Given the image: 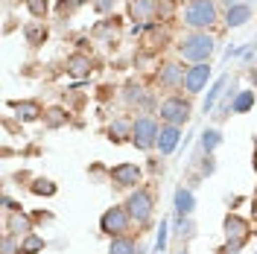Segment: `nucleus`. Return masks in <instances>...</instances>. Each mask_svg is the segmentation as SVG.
<instances>
[{"label": "nucleus", "mask_w": 257, "mask_h": 254, "mask_svg": "<svg viewBox=\"0 0 257 254\" xmlns=\"http://www.w3.org/2000/svg\"><path fill=\"white\" fill-rule=\"evenodd\" d=\"M222 21V6L216 0H187L181 6V24L196 32H210Z\"/></svg>", "instance_id": "f257e3e1"}, {"label": "nucleus", "mask_w": 257, "mask_h": 254, "mask_svg": "<svg viewBox=\"0 0 257 254\" xmlns=\"http://www.w3.org/2000/svg\"><path fill=\"white\" fill-rule=\"evenodd\" d=\"M176 50H178V56H181V62L202 64V62H210V56L216 53V38H213L210 32L187 30V32L178 35Z\"/></svg>", "instance_id": "f03ea898"}, {"label": "nucleus", "mask_w": 257, "mask_h": 254, "mask_svg": "<svg viewBox=\"0 0 257 254\" xmlns=\"http://www.w3.org/2000/svg\"><path fill=\"white\" fill-rule=\"evenodd\" d=\"M158 117H161V123H170V126H187L190 123V117H193V102H190V96H167V99H161L158 102Z\"/></svg>", "instance_id": "7ed1b4c3"}, {"label": "nucleus", "mask_w": 257, "mask_h": 254, "mask_svg": "<svg viewBox=\"0 0 257 254\" xmlns=\"http://www.w3.org/2000/svg\"><path fill=\"white\" fill-rule=\"evenodd\" d=\"M158 132H161V123L155 114H141V117H135V123H132V143L138 146V149H155V143H158Z\"/></svg>", "instance_id": "20e7f679"}, {"label": "nucleus", "mask_w": 257, "mask_h": 254, "mask_svg": "<svg viewBox=\"0 0 257 254\" xmlns=\"http://www.w3.org/2000/svg\"><path fill=\"white\" fill-rule=\"evenodd\" d=\"M126 210H128V216H132V222L149 225L152 216H155V199H152V193L146 190V187L132 190L126 199Z\"/></svg>", "instance_id": "39448f33"}, {"label": "nucleus", "mask_w": 257, "mask_h": 254, "mask_svg": "<svg viewBox=\"0 0 257 254\" xmlns=\"http://www.w3.org/2000/svg\"><path fill=\"white\" fill-rule=\"evenodd\" d=\"M128 228H132V216H128L126 205H114L108 207L102 216H99V231L105 234V237H126Z\"/></svg>", "instance_id": "423d86ee"}, {"label": "nucleus", "mask_w": 257, "mask_h": 254, "mask_svg": "<svg viewBox=\"0 0 257 254\" xmlns=\"http://www.w3.org/2000/svg\"><path fill=\"white\" fill-rule=\"evenodd\" d=\"M222 228H225V239H228V245H225L222 254H237L242 245H245L248 234H251V225L245 222L242 216H237V213H228Z\"/></svg>", "instance_id": "0eeeda50"}, {"label": "nucleus", "mask_w": 257, "mask_h": 254, "mask_svg": "<svg viewBox=\"0 0 257 254\" xmlns=\"http://www.w3.org/2000/svg\"><path fill=\"white\" fill-rule=\"evenodd\" d=\"M184 76H187V67L181 62H161L158 70H155V82H158L164 91L184 88Z\"/></svg>", "instance_id": "6e6552de"}, {"label": "nucleus", "mask_w": 257, "mask_h": 254, "mask_svg": "<svg viewBox=\"0 0 257 254\" xmlns=\"http://www.w3.org/2000/svg\"><path fill=\"white\" fill-rule=\"evenodd\" d=\"M210 76H213V67H210V62L190 64V67H187V76H184V94H187V96L202 94V91L208 88Z\"/></svg>", "instance_id": "1a4fd4ad"}, {"label": "nucleus", "mask_w": 257, "mask_h": 254, "mask_svg": "<svg viewBox=\"0 0 257 254\" xmlns=\"http://www.w3.org/2000/svg\"><path fill=\"white\" fill-rule=\"evenodd\" d=\"M111 184L117 187V190H132V187H138L141 184V175H144V170L138 167V164H128V161H123V164H117V167H111Z\"/></svg>", "instance_id": "9d476101"}, {"label": "nucleus", "mask_w": 257, "mask_h": 254, "mask_svg": "<svg viewBox=\"0 0 257 254\" xmlns=\"http://www.w3.org/2000/svg\"><path fill=\"white\" fill-rule=\"evenodd\" d=\"M128 15L141 27H149L161 18V0H128Z\"/></svg>", "instance_id": "9b49d317"}, {"label": "nucleus", "mask_w": 257, "mask_h": 254, "mask_svg": "<svg viewBox=\"0 0 257 254\" xmlns=\"http://www.w3.org/2000/svg\"><path fill=\"white\" fill-rule=\"evenodd\" d=\"M120 96H123V102H126L128 108H138V114H146L152 105H155L152 91H146L144 85H126Z\"/></svg>", "instance_id": "f8f14e48"}, {"label": "nucleus", "mask_w": 257, "mask_h": 254, "mask_svg": "<svg viewBox=\"0 0 257 254\" xmlns=\"http://www.w3.org/2000/svg\"><path fill=\"white\" fill-rule=\"evenodd\" d=\"M35 231V222H32L30 213H24V210H12L9 216H6V234H15L18 239H24L27 234Z\"/></svg>", "instance_id": "ddd939ff"}, {"label": "nucleus", "mask_w": 257, "mask_h": 254, "mask_svg": "<svg viewBox=\"0 0 257 254\" xmlns=\"http://www.w3.org/2000/svg\"><path fill=\"white\" fill-rule=\"evenodd\" d=\"M178 143H181V129L178 126H170V123H161V132H158V143H155V149H158L161 155H173L178 149Z\"/></svg>", "instance_id": "4468645a"}, {"label": "nucleus", "mask_w": 257, "mask_h": 254, "mask_svg": "<svg viewBox=\"0 0 257 254\" xmlns=\"http://www.w3.org/2000/svg\"><path fill=\"white\" fill-rule=\"evenodd\" d=\"M67 73L73 76V79H85V76H91V70H94V59L88 56V53H70L67 56Z\"/></svg>", "instance_id": "2eb2a0df"}, {"label": "nucleus", "mask_w": 257, "mask_h": 254, "mask_svg": "<svg viewBox=\"0 0 257 254\" xmlns=\"http://www.w3.org/2000/svg\"><path fill=\"white\" fill-rule=\"evenodd\" d=\"M251 3H240V6H231V9H225L222 15V24L228 27V30H240V27H245L248 21H251Z\"/></svg>", "instance_id": "dca6fc26"}, {"label": "nucleus", "mask_w": 257, "mask_h": 254, "mask_svg": "<svg viewBox=\"0 0 257 254\" xmlns=\"http://www.w3.org/2000/svg\"><path fill=\"white\" fill-rule=\"evenodd\" d=\"M12 111L21 123H35V120H41L44 117V108L35 102V99H15L12 102Z\"/></svg>", "instance_id": "f3484780"}, {"label": "nucleus", "mask_w": 257, "mask_h": 254, "mask_svg": "<svg viewBox=\"0 0 257 254\" xmlns=\"http://www.w3.org/2000/svg\"><path fill=\"white\" fill-rule=\"evenodd\" d=\"M228 82H231V76L225 73V76H219V79H216L213 85H210L208 96H205V102H202V111H205V114H213V108H216V102L222 99L225 88H228Z\"/></svg>", "instance_id": "a211bd4d"}, {"label": "nucleus", "mask_w": 257, "mask_h": 254, "mask_svg": "<svg viewBox=\"0 0 257 254\" xmlns=\"http://www.w3.org/2000/svg\"><path fill=\"white\" fill-rule=\"evenodd\" d=\"M173 205H176V216H190L196 210V196H193L190 187H178Z\"/></svg>", "instance_id": "6ab92c4d"}, {"label": "nucleus", "mask_w": 257, "mask_h": 254, "mask_svg": "<svg viewBox=\"0 0 257 254\" xmlns=\"http://www.w3.org/2000/svg\"><path fill=\"white\" fill-rule=\"evenodd\" d=\"M44 126L47 129H64L67 123H70V114L64 111L62 105H53V108H44Z\"/></svg>", "instance_id": "aec40b11"}, {"label": "nucleus", "mask_w": 257, "mask_h": 254, "mask_svg": "<svg viewBox=\"0 0 257 254\" xmlns=\"http://www.w3.org/2000/svg\"><path fill=\"white\" fill-rule=\"evenodd\" d=\"M219 143H222V132H219V129H205L202 138H199V152L213 155V152L219 149Z\"/></svg>", "instance_id": "412c9836"}, {"label": "nucleus", "mask_w": 257, "mask_h": 254, "mask_svg": "<svg viewBox=\"0 0 257 254\" xmlns=\"http://www.w3.org/2000/svg\"><path fill=\"white\" fill-rule=\"evenodd\" d=\"M132 123L135 120H126V117H117L111 126H108V141L114 143H123L126 138H132Z\"/></svg>", "instance_id": "4be33fe9"}, {"label": "nucleus", "mask_w": 257, "mask_h": 254, "mask_svg": "<svg viewBox=\"0 0 257 254\" xmlns=\"http://www.w3.org/2000/svg\"><path fill=\"white\" fill-rule=\"evenodd\" d=\"M24 38H27V44H32V47L44 44V38H47L44 21H32V24H27V27H24Z\"/></svg>", "instance_id": "5701e85b"}, {"label": "nucleus", "mask_w": 257, "mask_h": 254, "mask_svg": "<svg viewBox=\"0 0 257 254\" xmlns=\"http://www.w3.org/2000/svg\"><path fill=\"white\" fill-rule=\"evenodd\" d=\"M108 254H141V248H138V242H135V237H114L111 245H108Z\"/></svg>", "instance_id": "b1692460"}, {"label": "nucleus", "mask_w": 257, "mask_h": 254, "mask_svg": "<svg viewBox=\"0 0 257 254\" xmlns=\"http://www.w3.org/2000/svg\"><path fill=\"white\" fill-rule=\"evenodd\" d=\"M254 88H248V91H240V94L234 96V102H231V111L234 114H245L254 108Z\"/></svg>", "instance_id": "393cba45"}, {"label": "nucleus", "mask_w": 257, "mask_h": 254, "mask_svg": "<svg viewBox=\"0 0 257 254\" xmlns=\"http://www.w3.org/2000/svg\"><path fill=\"white\" fill-rule=\"evenodd\" d=\"M44 245H47L44 237L32 231V234H27V237L21 239V254H41V251H44Z\"/></svg>", "instance_id": "a878e982"}, {"label": "nucleus", "mask_w": 257, "mask_h": 254, "mask_svg": "<svg viewBox=\"0 0 257 254\" xmlns=\"http://www.w3.org/2000/svg\"><path fill=\"white\" fill-rule=\"evenodd\" d=\"M24 6L35 21H44L50 15V0H24Z\"/></svg>", "instance_id": "bb28decb"}, {"label": "nucleus", "mask_w": 257, "mask_h": 254, "mask_svg": "<svg viewBox=\"0 0 257 254\" xmlns=\"http://www.w3.org/2000/svg\"><path fill=\"white\" fill-rule=\"evenodd\" d=\"M30 190L35 193V196H56V184H53L50 178H35L30 184Z\"/></svg>", "instance_id": "cd10ccee"}, {"label": "nucleus", "mask_w": 257, "mask_h": 254, "mask_svg": "<svg viewBox=\"0 0 257 254\" xmlns=\"http://www.w3.org/2000/svg\"><path fill=\"white\" fill-rule=\"evenodd\" d=\"M0 254H21V239L15 234H3V242H0Z\"/></svg>", "instance_id": "c85d7f7f"}, {"label": "nucleus", "mask_w": 257, "mask_h": 254, "mask_svg": "<svg viewBox=\"0 0 257 254\" xmlns=\"http://www.w3.org/2000/svg\"><path fill=\"white\" fill-rule=\"evenodd\" d=\"M79 6V0H59V6H56V12H59V18H67L73 15V9Z\"/></svg>", "instance_id": "c756f323"}, {"label": "nucleus", "mask_w": 257, "mask_h": 254, "mask_svg": "<svg viewBox=\"0 0 257 254\" xmlns=\"http://www.w3.org/2000/svg\"><path fill=\"white\" fill-rule=\"evenodd\" d=\"M114 3H117V0H91L94 12H99V15H108V12H114Z\"/></svg>", "instance_id": "7c9ffc66"}, {"label": "nucleus", "mask_w": 257, "mask_h": 254, "mask_svg": "<svg viewBox=\"0 0 257 254\" xmlns=\"http://www.w3.org/2000/svg\"><path fill=\"white\" fill-rule=\"evenodd\" d=\"M167 231H170V228H167V219H161V231H158V242H155V251H164V248H167Z\"/></svg>", "instance_id": "2f4dec72"}, {"label": "nucleus", "mask_w": 257, "mask_h": 254, "mask_svg": "<svg viewBox=\"0 0 257 254\" xmlns=\"http://www.w3.org/2000/svg\"><path fill=\"white\" fill-rule=\"evenodd\" d=\"M213 170H216V164H213V158H210V155H208V161L202 164V175H210V173H213Z\"/></svg>", "instance_id": "473e14b6"}, {"label": "nucleus", "mask_w": 257, "mask_h": 254, "mask_svg": "<svg viewBox=\"0 0 257 254\" xmlns=\"http://www.w3.org/2000/svg\"><path fill=\"white\" fill-rule=\"evenodd\" d=\"M222 9H231V6H240V3H248V0H216Z\"/></svg>", "instance_id": "72a5a7b5"}, {"label": "nucleus", "mask_w": 257, "mask_h": 254, "mask_svg": "<svg viewBox=\"0 0 257 254\" xmlns=\"http://www.w3.org/2000/svg\"><path fill=\"white\" fill-rule=\"evenodd\" d=\"M251 82H254V88H257V67L251 70Z\"/></svg>", "instance_id": "f704fd0d"}, {"label": "nucleus", "mask_w": 257, "mask_h": 254, "mask_svg": "<svg viewBox=\"0 0 257 254\" xmlns=\"http://www.w3.org/2000/svg\"><path fill=\"white\" fill-rule=\"evenodd\" d=\"M178 254H187V251H178Z\"/></svg>", "instance_id": "c9c22d12"}, {"label": "nucleus", "mask_w": 257, "mask_h": 254, "mask_svg": "<svg viewBox=\"0 0 257 254\" xmlns=\"http://www.w3.org/2000/svg\"><path fill=\"white\" fill-rule=\"evenodd\" d=\"M79 3H85V0H79Z\"/></svg>", "instance_id": "e433bc0d"}, {"label": "nucleus", "mask_w": 257, "mask_h": 254, "mask_svg": "<svg viewBox=\"0 0 257 254\" xmlns=\"http://www.w3.org/2000/svg\"><path fill=\"white\" fill-rule=\"evenodd\" d=\"M184 3H187V0H184Z\"/></svg>", "instance_id": "4c0bfd02"}]
</instances>
